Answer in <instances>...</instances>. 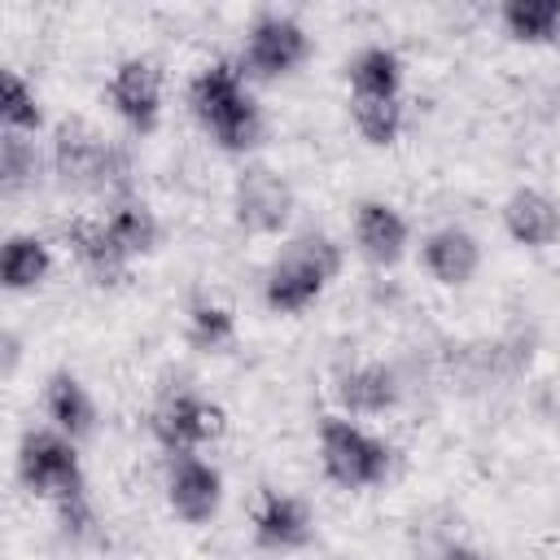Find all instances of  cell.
<instances>
[{
    "mask_svg": "<svg viewBox=\"0 0 560 560\" xmlns=\"http://www.w3.org/2000/svg\"><path fill=\"white\" fill-rule=\"evenodd\" d=\"M249 538H254L258 551L289 556V551L311 547V538H315V516H311L306 499H298V494H289V490L262 486L258 499H254V512H249Z\"/></svg>",
    "mask_w": 560,
    "mask_h": 560,
    "instance_id": "cell-10",
    "label": "cell"
},
{
    "mask_svg": "<svg viewBox=\"0 0 560 560\" xmlns=\"http://www.w3.org/2000/svg\"><path fill=\"white\" fill-rule=\"evenodd\" d=\"M499 219L508 241H516L521 249H551L560 241V206L542 188H529V184L512 188Z\"/></svg>",
    "mask_w": 560,
    "mask_h": 560,
    "instance_id": "cell-14",
    "label": "cell"
},
{
    "mask_svg": "<svg viewBox=\"0 0 560 560\" xmlns=\"http://www.w3.org/2000/svg\"><path fill=\"white\" fill-rule=\"evenodd\" d=\"M162 490H166V508L184 525H210L223 508V472L201 451L166 455Z\"/></svg>",
    "mask_w": 560,
    "mask_h": 560,
    "instance_id": "cell-8",
    "label": "cell"
},
{
    "mask_svg": "<svg viewBox=\"0 0 560 560\" xmlns=\"http://www.w3.org/2000/svg\"><path fill=\"white\" fill-rule=\"evenodd\" d=\"M341 262H346V254L328 232L311 228V232L289 236L262 276V306L271 315L311 311L324 298V289L341 276Z\"/></svg>",
    "mask_w": 560,
    "mask_h": 560,
    "instance_id": "cell-3",
    "label": "cell"
},
{
    "mask_svg": "<svg viewBox=\"0 0 560 560\" xmlns=\"http://www.w3.org/2000/svg\"><path fill=\"white\" fill-rule=\"evenodd\" d=\"M350 118L368 144L385 149L402 131V101H350Z\"/></svg>",
    "mask_w": 560,
    "mask_h": 560,
    "instance_id": "cell-25",
    "label": "cell"
},
{
    "mask_svg": "<svg viewBox=\"0 0 560 560\" xmlns=\"http://www.w3.org/2000/svg\"><path fill=\"white\" fill-rule=\"evenodd\" d=\"M39 127H44V105H39L35 88L18 70H4L0 74V131L35 136Z\"/></svg>",
    "mask_w": 560,
    "mask_h": 560,
    "instance_id": "cell-23",
    "label": "cell"
},
{
    "mask_svg": "<svg viewBox=\"0 0 560 560\" xmlns=\"http://www.w3.org/2000/svg\"><path fill=\"white\" fill-rule=\"evenodd\" d=\"M118 153L105 144V136L96 127H88L83 118H66L57 127L52 140V171L66 188H105V179L114 175Z\"/></svg>",
    "mask_w": 560,
    "mask_h": 560,
    "instance_id": "cell-11",
    "label": "cell"
},
{
    "mask_svg": "<svg viewBox=\"0 0 560 560\" xmlns=\"http://www.w3.org/2000/svg\"><path fill=\"white\" fill-rule=\"evenodd\" d=\"M188 114L223 153H254L267 131L254 83L245 79L241 61H232V57L206 61L188 79Z\"/></svg>",
    "mask_w": 560,
    "mask_h": 560,
    "instance_id": "cell-1",
    "label": "cell"
},
{
    "mask_svg": "<svg viewBox=\"0 0 560 560\" xmlns=\"http://www.w3.org/2000/svg\"><path fill=\"white\" fill-rule=\"evenodd\" d=\"M337 402H341V416H385L398 407L402 398V385H398V372L385 368V363H359L350 372L337 376Z\"/></svg>",
    "mask_w": 560,
    "mask_h": 560,
    "instance_id": "cell-17",
    "label": "cell"
},
{
    "mask_svg": "<svg viewBox=\"0 0 560 560\" xmlns=\"http://www.w3.org/2000/svg\"><path fill=\"white\" fill-rule=\"evenodd\" d=\"M350 101H402V57L385 44H363L350 66Z\"/></svg>",
    "mask_w": 560,
    "mask_h": 560,
    "instance_id": "cell-18",
    "label": "cell"
},
{
    "mask_svg": "<svg viewBox=\"0 0 560 560\" xmlns=\"http://www.w3.org/2000/svg\"><path fill=\"white\" fill-rule=\"evenodd\" d=\"M61 236H66L74 262H79L96 284H114L118 276H127L131 258L118 249V241H114L105 214H74V219L61 228Z\"/></svg>",
    "mask_w": 560,
    "mask_h": 560,
    "instance_id": "cell-15",
    "label": "cell"
},
{
    "mask_svg": "<svg viewBox=\"0 0 560 560\" xmlns=\"http://www.w3.org/2000/svg\"><path fill=\"white\" fill-rule=\"evenodd\" d=\"M39 171V153H35V136H18V131H0V188L9 197H18L22 188L35 184Z\"/></svg>",
    "mask_w": 560,
    "mask_h": 560,
    "instance_id": "cell-24",
    "label": "cell"
},
{
    "mask_svg": "<svg viewBox=\"0 0 560 560\" xmlns=\"http://www.w3.org/2000/svg\"><path fill=\"white\" fill-rule=\"evenodd\" d=\"M44 416L70 442H83V438L96 433V398H92V389L70 368H57L44 381Z\"/></svg>",
    "mask_w": 560,
    "mask_h": 560,
    "instance_id": "cell-16",
    "label": "cell"
},
{
    "mask_svg": "<svg viewBox=\"0 0 560 560\" xmlns=\"http://www.w3.org/2000/svg\"><path fill=\"white\" fill-rule=\"evenodd\" d=\"M232 214L249 236H280L293 219L289 179L262 162H249L232 184Z\"/></svg>",
    "mask_w": 560,
    "mask_h": 560,
    "instance_id": "cell-7",
    "label": "cell"
},
{
    "mask_svg": "<svg viewBox=\"0 0 560 560\" xmlns=\"http://www.w3.org/2000/svg\"><path fill=\"white\" fill-rule=\"evenodd\" d=\"M499 22L516 44H560V0H508L499 4Z\"/></svg>",
    "mask_w": 560,
    "mask_h": 560,
    "instance_id": "cell-21",
    "label": "cell"
},
{
    "mask_svg": "<svg viewBox=\"0 0 560 560\" xmlns=\"http://www.w3.org/2000/svg\"><path fill=\"white\" fill-rule=\"evenodd\" d=\"M407 245H411V228L398 206H389L381 197H363L354 206V249L368 267H376V271L398 267L407 258Z\"/></svg>",
    "mask_w": 560,
    "mask_h": 560,
    "instance_id": "cell-12",
    "label": "cell"
},
{
    "mask_svg": "<svg viewBox=\"0 0 560 560\" xmlns=\"http://www.w3.org/2000/svg\"><path fill=\"white\" fill-rule=\"evenodd\" d=\"M184 337H188V346L201 350V354L228 350V346L236 341V315H232V306H223V302H214V298H192L188 319H184Z\"/></svg>",
    "mask_w": 560,
    "mask_h": 560,
    "instance_id": "cell-22",
    "label": "cell"
},
{
    "mask_svg": "<svg viewBox=\"0 0 560 560\" xmlns=\"http://www.w3.org/2000/svg\"><path fill=\"white\" fill-rule=\"evenodd\" d=\"M109 109L136 136H153L162 122V70L149 57H122L105 83Z\"/></svg>",
    "mask_w": 560,
    "mask_h": 560,
    "instance_id": "cell-9",
    "label": "cell"
},
{
    "mask_svg": "<svg viewBox=\"0 0 560 560\" xmlns=\"http://www.w3.org/2000/svg\"><path fill=\"white\" fill-rule=\"evenodd\" d=\"M420 267L442 289H464L481 267V241L464 223H442L420 241Z\"/></svg>",
    "mask_w": 560,
    "mask_h": 560,
    "instance_id": "cell-13",
    "label": "cell"
},
{
    "mask_svg": "<svg viewBox=\"0 0 560 560\" xmlns=\"http://www.w3.org/2000/svg\"><path fill=\"white\" fill-rule=\"evenodd\" d=\"M52 271V249L35 232H9L0 249V280L9 293H31L48 280Z\"/></svg>",
    "mask_w": 560,
    "mask_h": 560,
    "instance_id": "cell-19",
    "label": "cell"
},
{
    "mask_svg": "<svg viewBox=\"0 0 560 560\" xmlns=\"http://www.w3.org/2000/svg\"><path fill=\"white\" fill-rule=\"evenodd\" d=\"M306 57H311V35L293 13H258L245 31V48L236 61L249 83H276L298 74Z\"/></svg>",
    "mask_w": 560,
    "mask_h": 560,
    "instance_id": "cell-5",
    "label": "cell"
},
{
    "mask_svg": "<svg viewBox=\"0 0 560 560\" xmlns=\"http://www.w3.org/2000/svg\"><path fill=\"white\" fill-rule=\"evenodd\" d=\"M315 446L324 477L341 490H376L394 468V446L341 411L319 416Z\"/></svg>",
    "mask_w": 560,
    "mask_h": 560,
    "instance_id": "cell-4",
    "label": "cell"
},
{
    "mask_svg": "<svg viewBox=\"0 0 560 560\" xmlns=\"http://www.w3.org/2000/svg\"><path fill=\"white\" fill-rule=\"evenodd\" d=\"M13 468H18V486L31 499L57 508L66 534H88L92 503H88V472H83V459H79V442H70L52 424L26 429L22 442H18V464Z\"/></svg>",
    "mask_w": 560,
    "mask_h": 560,
    "instance_id": "cell-2",
    "label": "cell"
},
{
    "mask_svg": "<svg viewBox=\"0 0 560 560\" xmlns=\"http://www.w3.org/2000/svg\"><path fill=\"white\" fill-rule=\"evenodd\" d=\"M149 429H153V438L166 455L206 451L228 433V411L214 398L197 394V389H175L153 407Z\"/></svg>",
    "mask_w": 560,
    "mask_h": 560,
    "instance_id": "cell-6",
    "label": "cell"
},
{
    "mask_svg": "<svg viewBox=\"0 0 560 560\" xmlns=\"http://www.w3.org/2000/svg\"><path fill=\"white\" fill-rule=\"evenodd\" d=\"M442 560H486V556L481 551H468V547H451Z\"/></svg>",
    "mask_w": 560,
    "mask_h": 560,
    "instance_id": "cell-26",
    "label": "cell"
},
{
    "mask_svg": "<svg viewBox=\"0 0 560 560\" xmlns=\"http://www.w3.org/2000/svg\"><path fill=\"white\" fill-rule=\"evenodd\" d=\"M105 223H109V232H114L118 249H122L131 262H136V258H144V254H153V249H158V241H162V223H158L153 206H149V201H136V197L114 201V206H109V214H105Z\"/></svg>",
    "mask_w": 560,
    "mask_h": 560,
    "instance_id": "cell-20",
    "label": "cell"
}]
</instances>
